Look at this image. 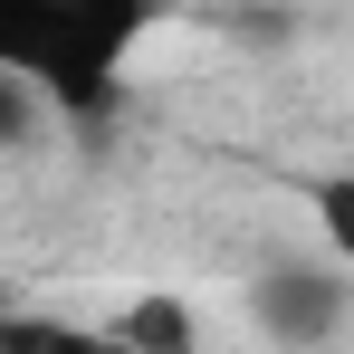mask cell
<instances>
[{
	"instance_id": "7a4b0ae2",
	"label": "cell",
	"mask_w": 354,
	"mask_h": 354,
	"mask_svg": "<svg viewBox=\"0 0 354 354\" xmlns=\"http://www.w3.org/2000/svg\"><path fill=\"white\" fill-rule=\"evenodd\" d=\"M249 316L288 354H306V345H326V335L345 326V278H335V268H306V259H278V268H259Z\"/></svg>"
},
{
	"instance_id": "8992f818",
	"label": "cell",
	"mask_w": 354,
	"mask_h": 354,
	"mask_svg": "<svg viewBox=\"0 0 354 354\" xmlns=\"http://www.w3.org/2000/svg\"><path fill=\"white\" fill-rule=\"evenodd\" d=\"M106 345H115V354H144V345H124V335H106Z\"/></svg>"
},
{
	"instance_id": "277c9868",
	"label": "cell",
	"mask_w": 354,
	"mask_h": 354,
	"mask_svg": "<svg viewBox=\"0 0 354 354\" xmlns=\"http://www.w3.org/2000/svg\"><path fill=\"white\" fill-rule=\"evenodd\" d=\"M0 354H115V345L77 335V326H48V316H0Z\"/></svg>"
},
{
	"instance_id": "6da1fadb",
	"label": "cell",
	"mask_w": 354,
	"mask_h": 354,
	"mask_svg": "<svg viewBox=\"0 0 354 354\" xmlns=\"http://www.w3.org/2000/svg\"><path fill=\"white\" fill-rule=\"evenodd\" d=\"M153 19L163 0H0V67H19L67 115H106L124 58Z\"/></svg>"
},
{
	"instance_id": "3957f363",
	"label": "cell",
	"mask_w": 354,
	"mask_h": 354,
	"mask_svg": "<svg viewBox=\"0 0 354 354\" xmlns=\"http://www.w3.org/2000/svg\"><path fill=\"white\" fill-rule=\"evenodd\" d=\"M115 335L144 354H192V316H182V297H134L115 316Z\"/></svg>"
},
{
	"instance_id": "5b68a950",
	"label": "cell",
	"mask_w": 354,
	"mask_h": 354,
	"mask_svg": "<svg viewBox=\"0 0 354 354\" xmlns=\"http://www.w3.org/2000/svg\"><path fill=\"white\" fill-rule=\"evenodd\" d=\"M306 211H316L326 249H335V259H354V173H326V182H306Z\"/></svg>"
}]
</instances>
